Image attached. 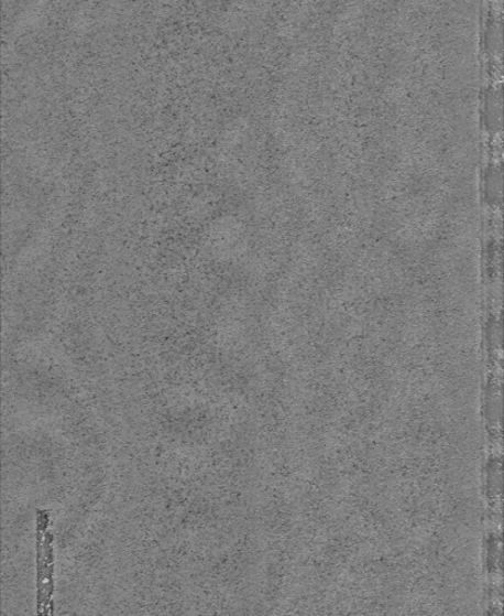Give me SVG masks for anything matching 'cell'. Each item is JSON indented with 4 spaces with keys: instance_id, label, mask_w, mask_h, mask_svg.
Instances as JSON below:
<instances>
[{
    "instance_id": "6da1fadb",
    "label": "cell",
    "mask_w": 504,
    "mask_h": 616,
    "mask_svg": "<svg viewBox=\"0 0 504 616\" xmlns=\"http://www.w3.org/2000/svg\"><path fill=\"white\" fill-rule=\"evenodd\" d=\"M47 510H37V607L39 614H54V536L48 530Z\"/></svg>"
}]
</instances>
